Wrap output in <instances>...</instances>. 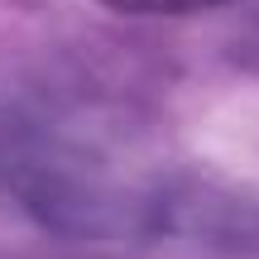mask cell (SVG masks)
<instances>
[{
    "label": "cell",
    "mask_w": 259,
    "mask_h": 259,
    "mask_svg": "<svg viewBox=\"0 0 259 259\" xmlns=\"http://www.w3.org/2000/svg\"><path fill=\"white\" fill-rule=\"evenodd\" d=\"M96 5L120 10V15H197V10H216L231 0H96Z\"/></svg>",
    "instance_id": "6da1fadb"
}]
</instances>
